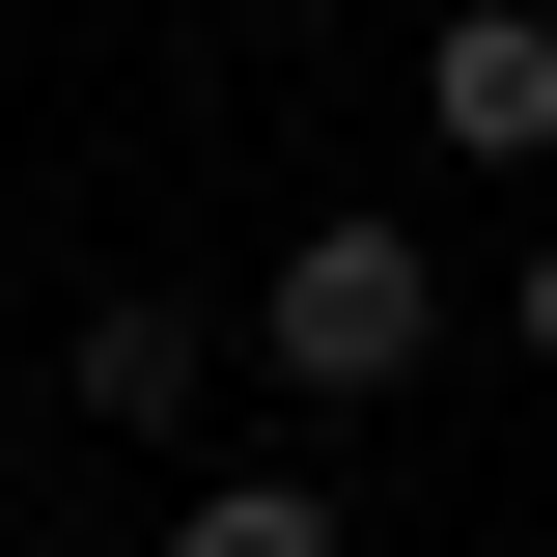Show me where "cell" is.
<instances>
[{
  "instance_id": "277c9868",
  "label": "cell",
  "mask_w": 557,
  "mask_h": 557,
  "mask_svg": "<svg viewBox=\"0 0 557 557\" xmlns=\"http://www.w3.org/2000/svg\"><path fill=\"white\" fill-rule=\"evenodd\" d=\"M168 557H335V474H168Z\"/></svg>"
},
{
  "instance_id": "8992f818",
  "label": "cell",
  "mask_w": 557,
  "mask_h": 557,
  "mask_svg": "<svg viewBox=\"0 0 557 557\" xmlns=\"http://www.w3.org/2000/svg\"><path fill=\"white\" fill-rule=\"evenodd\" d=\"M0 418H28V335H0Z\"/></svg>"
},
{
  "instance_id": "52a82bcc",
  "label": "cell",
  "mask_w": 557,
  "mask_h": 557,
  "mask_svg": "<svg viewBox=\"0 0 557 557\" xmlns=\"http://www.w3.org/2000/svg\"><path fill=\"white\" fill-rule=\"evenodd\" d=\"M530 557H557V530H530Z\"/></svg>"
},
{
  "instance_id": "6da1fadb",
  "label": "cell",
  "mask_w": 557,
  "mask_h": 557,
  "mask_svg": "<svg viewBox=\"0 0 557 557\" xmlns=\"http://www.w3.org/2000/svg\"><path fill=\"white\" fill-rule=\"evenodd\" d=\"M251 362L307 418H362V391H418V362H446V251H418V223H307V251L251 278Z\"/></svg>"
},
{
  "instance_id": "5b68a950",
  "label": "cell",
  "mask_w": 557,
  "mask_h": 557,
  "mask_svg": "<svg viewBox=\"0 0 557 557\" xmlns=\"http://www.w3.org/2000/svg\"><path fill=\"white\" fill-rule=\"evenodd\" d=\"M502 335H530V362H557V251H530V278H502Z\"/></svg>"
},
{
  "instance_id": "7a4b0ae2",
  "label": "cell",
  "mask_w": 557,
  "mask_h": 557,
  "mask_svg": "<svg viewBox=\"0 0 557 557\" xmlns=\"http://www.w3.org/2000/svg\"><path fill=\"white\" fill-rule=\"evenodd\" d=\"M418 112L474 139V168H557V0H446L418 28Z\"/></svg>"
},
{
  "instance_id": "3957f363",
  "label": "cell",
  "mask_w": 557,
  "mask_h": 557,
  "mask_svg": "<svg viewBox=\"0 0 557 557\" xmlns=\"http://www.w3.org/2000/svg\"><path fill=\"white\" fill-rule=\"evenodd\" d=\"M196 362H223V307H168V278H112V307H84V335H57V391L168 446V418H196Z\"/></svg>"
}]
</instances>
